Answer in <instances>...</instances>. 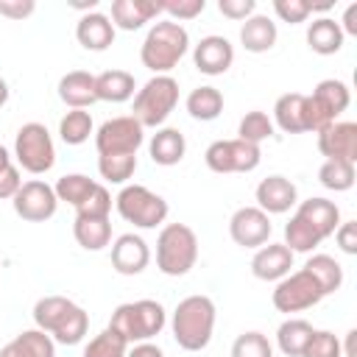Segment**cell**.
<instances>
[{
    "mask_svg": "<svg viewBox=\"0 0 357 357\" xmlns=\"http://www.w3.org/2000/svg\"><path fill=\"white\" fill-rule=\"evenodd\" d=\"M340 31H343V36H346V33L357 36V3H351V6L346 8L343 22H340Z\"/></svg>",
    "mask_w": 357,
    "mask_h": 357,
    "instance_id": "cell-52",
    "label": "cell"
},
{
    "mask_svg": "<svg viewBox=\"0 0 357 357\" xmlns=\"http://www.w3.org/2000/svg\"><path fill=\"white\" fill-rule=\"evenodd\" d=\"M126 357H165V351L159 346H153V343L145 340V343H137L134 349H128Z\"/></svg>",
    "mask_w": 357,
    "mask_h": 357,
    "instance_id": "cell-51",
    "label": "cell"
},
{
    "mask_svg": "<svg viewBox=\"0 0 357 357\" xmlns=\"http://www.w3.org/2000/svg\"><path fill=\"white\" fill-rule=\"evenodd\" d=\"M162 14V3L156 0H114L112 3V25L120 31H139L145 22Z\"/></svg>",
    "mask_w": 357,
    "mask_h": 357,
    "instance_id": "cell-19",
    "label": "cell"
},
{
    "mask_svg": "<svg viewBox=\"0 0 357 357\" xmlns=\"http://www.w3.org/2000/svg\"><path fill=\"white\" fill-rule=\"evenodd\" d=\"M318 151L326 159H343L357 162V123L351 120H335L324 131H318Z\"/></svg>",
    "mask_w": 357,
    "mask_h": 357,
    "instance_id": "cell-14",
    "label": "cell"
},
{
    "mask_svg": "<svg viewBox=\"0 0 357 357\" xmlns=\"http://www.w3.org/2000/svg\"><path fill=\"white\" fill-rule=\"evenodd\" d=\"M187 47H190L187 28L181 22H173V20H159L148 31V36L139 47V59L151 73L167 75L184 59Z\"/></svg>",
    "mask_w": 357,
    "mask_h": 357,
    "instance_id": "cell-2",
    "label": "cell"
},
{
    "mask_svg": "<svg viewBox=\"0 0 357 357\" xmlns=\"http://www.w3.org/2000/svg\"><path fill=\"white\" fill-rule=\"evenodd\" d=\"M0 357H56V343L42 329H25L0 349Z\"/></svg>",
    "mask_w": 357,
    "mask_h": 357,
    "instance_id": "cell-24",
    "label": "cell"
},
{
    "mask_svg": "<svg viewBox=\"0 0 357 357\" xmlns=\"http://www.w3.org/2000/svg\"><path fill=\"white\" fill-rule=\"evenodd\" d=\"M204 159L212 173H251L259 165L262 151L259 145L243 139H215L206 148Z\"/></svg>",
    "mask_w": 357,
    "mask_h": 357,
    "instance_id": "cell-9",
    "label": "cell"
},
{
    "mask_svg": "<svg viewBox=\"0 0 357 357\" xmlns=\"http://www.w3.org/2000/svg\"><path fill=\"white\" fill-rule=\"evenodd\" d=\"M276 22L268 14H251L240 28V42L248 53H265L276 45Z\"/></svg>",
    "mask_w": 357,
    "mask_h": 357,
    "instance_id": "cell-25",
    "label": "cell"
},
{
    "mask_svg": "<svg viewBox=\"0 0 357 357\" xmlns=\"http://www.w3.org/2000/svg\"><path fill=\"white\" fill-rule=\"evenodd\" d=\"M298 190L284 176H268L257 184V206L265 215H284L290 206H296Z\"/></svg>",
    "mask_w": 357,
    "mask_h": 357,
    "instance_id": "cell-17",
    "label": "cell"
},
{
    "mask_svg": "<svg viewBox=\"0 0 357 357\" xmlns=\"http://www.w3.org/2000/svg\"><path fill=\"white\" fill-rule=\"evenodd\" d=\"M187 112L195 120H215L223 112V95L215 86H198L187 95Z\"/></svg>",
    "mask_w": 357,
    "mask_h": 357,
    "instance_id": "cell-33",
    "label": "cell"
},
{
    "mask_svg": "<svg viewBox=\"0 0 357 357\" xmlns=\"http://www.w3.org/2000/svg\"><path fill=\"white\" fill-rule=\"evenodd\" d=\"M271 298H273V307L279 312H287L290 315V312H301V310L315 307L324 298V293L315 284V279L301 268V271L287 273L284 279H279V284H276V290H273Z\"/></svg>",
    "mask_w": 357,
    "mask_h": 357,
    "instance_id": "cell-11",
    "label": "cell"
},
{
    "mask_svg": "<svg viewBox=\"0 0 357 357\" xmlns=\"http://www.w3.org/2000/svg\"><path fill=\"white\" fill-rule=\"evenodd\" d=\"M284 245L296 254H310L312 248H318L321 245V234L307 223V220H301L298 215H293L290 220H287V226H284Z\"/></svg>",
    "mask_w": 357,
    "mask_h": 357,
    "instance_id": "cell-36",
    "label": "cell"
},
{
    "mask_svg": "<svg viewBox=\"0 0 357 357\" xmlns=\"http://www.w3.org/2000/svg\"><path fill=\"white\" fill-rule=\"evenodd\" d=\"M307 45L312 53L318 56H332L343 47V31L340 22H335L332 17H318L310 22L307 28Z\"/></svg>",
    "mask_w": 357,
    "mask_h": 357,
    "instance_id": "cell-27",
    "label": "cell"
},
{
    "mask_svg": "<svg viewBox=\"0 0 357 357\" xmlns=\"http://www.w3.org/2000/svg\"><path fill=\"white\" fill-rule=\"evenodd\" d=\"M6 100H8V84L0 78V109L6 106Z\"/></svg>",
    "mask_w": 357,
    "mask_h": 357,
    "instance_id": "cell-55",
    "label": "cell"
},
{
    "mask_svg": "<svg viewBox=\"0 0 357 357\" xmlns=\"http://www.w3.org/2000/svg\"><path fill=\"white\" fill-rule=\"evenodd\" d=\"M36 11L33 0H0V14L8 20H25Z\"/></svg>",
    "mask_w": 357,
    "mask_h": 357,
    "instance_id": "cell-49",
    "label": "cell"
},
{
    "mask_svg": "<svg viewBox=\"0 0 357 357\" xmlns=\"http://www.w3.org/2000/svg\"><path fill=\"white\" fill-rule=\"evenodd\" d=\"M234 61V47L226 36H204L192 50V64L204 75H223Z\"/></svg>",
    "mask_w": 357,
    "mask_h": 357,
    "instance_id": "cell-15",
    "label": "cell"
},
{
    "mask_svg": "<svg viewBox=\"0 0 357 357\" xmlns=\"http://www.w3.org/2000/svg\"><path fill=\"white\" fill-rule=\"evenodd\" d=\"M142 131H145V128H142L131 114L106 120V123L98 128V134H95L98 156H112V153H134V156H137V151H139V145H142V139H145Z\"/></svg>",
    "mask_w": 357,
    "mask_h": 357,
    "instance_id": "cell-10",
    "label": "cell"
},
{
    "mask_svg": "<svg viewBox=\"0 0 357 357\" xmlns=\"http://www.w3.org/2000/svg\"><path fill=\"white\" fill-rule=\"evenodd\" d=\"M268 137H273V120L265 112H248L237 126V139H243V142L259 145Z\"/></svg>",
    "mask_w": 357,
    "mask_h": 357,
    "instance_id": "cell-41",
    "label": "cell"
},
{
    "mask_svg": "<svg viewBox=\"0 0 357 357\" xmlns=\"http://www.w3.org/2000/svg\"><path fill=\"white\" fill-rule=\"evenodd\" d=\"M75 212H78V218H109V212H112V192L103 184H95L89 198Z\"/></svg>",
    "mask_w": 357,
    "mask_h": 357,
    "instance_id": "cell-44",
    "label": "cell"
},
{
    "mask_svg": "<svg viewBox=\"0 0 357 357\" xmlns=\"http://www.w3.org/2000/svg\"><path fill=\"white\" fill-rule=\"evenodd\" d=\"M126 351H128L126 337L106 326L103 332H98V335L86 343L84 357H126Z\"/></svg>",
    "mask_w": 357,
    "mask_h": 357,
    "instance_id": "cell-40",
    "label": "cell"
},
{
    "mask_svg": "<svg viewBox=\"0 0 357 357\" xmlns=\"http://www.w3.org/2000/svg\"><path fill=\"white\" fill-rule=\"evenodd\" d=\"M312 324L310 321H304V318H287L279 329H276V343H279V349H282V354H287V357H301V351H304V346H307V340L312 337Z\"/></svg>",
    "mask_w": 357,
    "mask_h": 357,
    "instance_id": "cell-32",
    "label": "cell"
},
{
    "mask_svg": "<svg viewBox=\"0 0 357 357\" xmlns=\"http://www.w3.org/2000/svg\"><path fill=\"white\" fill-rule=\"evenodd\" d=\"M95 184L98 181H92L89 176H84V173H67V176H61L59 181H56V198L59 201H64V204H73L75 209L89 198V192L95 190Z\"/></svg>",
    "mask_w": 357,
    "mask_h": 357,
    "instance_id": "cell-35",
    "label": "cell"
},
{
    "mask_svg": "<svg viewBox=\"0 0 357 357\" xmlns=\"http://www.w3.org/2000/svg\"><path fill=\"white\" fill-rule=\"evenodd\" d=\"M273 120L284 134H301L307 131V95L287 92L273 106Z\"/></svg>",
    "mask_w": 357,
    "mask_h": 357,
    "instance_id": "cell-26",
    "label": "cell"
},
{
    "mask_svg": "<svg viewBox=\"0 0 357 357\" xmlns=\"http://www.w3.org/2000/svg\"><path fill=\"white\" fill-rule=\"evenodd\" d=\"M301 357H343L337 335H332L329 329H315L312 337L307 340Z\"/></svg>",
    "mask_w": 357,
    "mask_h": 357,
    "instance_id": "cell-43",
    "label": "cell"
},
{
    "mask_svg": "<svg viewBox=\"0 0 357 357\" xmlns=\"http://www.w3.org/2000/svg\"><path fill=\"white\" fill-rule=\"evenodd\" d=\"M354 162H343V159H326L318 167V181L332 190V192H346L354 187Z\"/></svg>",
    "mask_w": 357,
    "mask_h": 357,
    "instance_id": "cell-34",
    "label": "cell"
},
{
    "mask_svg": "<svg viewBox=\"0 0 357 357\" xmlns=\"http://www.w3.org/2000/svg\"><path fill=\"white\" fill-rule=\"evenodd\" d=\"M98 170L109 184H126L134 170H137V156L134 153H112V156H98Z\"/></svg>",
    "mask_w": 357,
    "mask_h": 357,
    "instance_id": "cell-39",
    "label": "cell"
},
{
    "mask_svg": "<svg viewBox=\"0 0 357 357\" xmlns=\"http://www.w3.org/2000/svg\"><path fill=\"white\" fill-rule=\"evenodd\" d=\"M148 153H151V159H153L156 165L173 167V165H178V162L184 159V153H187V139H184V134H181L178 128H159V131L151 137V142H148Z\"/></svg>",
    "mask_w": 357,
    "mask_h": 357,
    "instance_id": "cell-23",
    "label": "cell"
},
{
    "mask_svg": "<svg viewBox=\"0 0 357 357\" xmlns=\"http://www.w3.org/2000/svg\"><path fill=\"white\" fill-rule=\"evenodd\" d=\"M231 357H273V346L262 332H243L231 343Z\"/></svg>",
    "mask_w": 357,
    "mask_h": 357,
    "instance_id": "cell-42",
    "label": "cell"
},
{
    "mask_svg": "<svg viewBox=\"0 0 357 357\" xmlns=\"http://www.w3.org/2000/svg\"><path fill=\"white\" fill-rule=\"evenodd\" d=\"M293 268V251L284 243H268L259 245L251 259V273L262 282H279Z\"/></svg>",
    "mask_w": 357,
    "mask_h": 357,
    "instance_id": "cell-18",
    "label": "cell"
},
{
    "mask_svg": "<svg viewBox=\"0 0 357 357\" xmlns=\"http://www.w3.org/2000/svg\"><path fill=\"white\" fill-rule=\"evenodd\" d=\"M8 165H11V156H8V151L0 145V170H6Z\"/></svg>",
    "mask_w": 357,
    "mask_h": 357,
    "instance_id": "cell-54",
    "label": "cell"
},
{
    "mask_svg": "<svg viewBox=\"0 0 357 357\" xmlns=\"http://www.w3.org/2000/svg\"><path fill=\"white\" fill-rule=\"evenodd\" d=\"M273 11L282 22H290V25H298L312 14L307 0H273Z\"/></svg>",
    "mask_w": 357,
    "mask_h": 357,
    "instance_id": "cell-46",
    "label": "cell"
},
{
    "mask_svg": "<svg viewBox=\"0 0 357 357\" xmlns=\"http://www.w3.org/2000/svg\"><path fill=\"white\" fill-rule=\"evenodd\" d=\"M178 103V81L170 75H153L134 98V120L142 128L162 126Z\"/></svg>",
    "mask_w": 357,
    "mask_h": 357,
    "instance_id": "cell-5",
    "label": "cell"
},
{
    "mask_svg": "<svg viewBox=\"0 0 357 357\" xmlns=\"http://www.w3.org/2000/svg\"><path fill=\"white\" fill-rule=\"evenodd\" d=\"M198 259V237L187 223H167L156 237V268L165 276H184Z\"/></svg>",
    "mask_w": 357,
    "mask_h": 357,
    "instance_id": "cell-4",
    "label": "cell"
},
{
    "mask_svg": "<svg viewBox=\"0 0 357 357\" xmlns=\"http://www.w3.org/2000/svg\"><path fill=\"white\" fill-rule=\"evenodd\" d=\"M20 187H22V178H20V167L8 165L6 170H0V201H6V198H14Z\"/></svg>",
    "mask_w": 357,
    "mask_h": 357,
    "instance_id": "cell-50",
    "label": "cell"
},
{
    "mask_svg": "<svg viewBox=\"0 0 357 357\" xmlns=\"http://www.w3.org/2000/svg\"><path fill=\"white\" fill-rule=\"evenodd\" d=\"M73 234L81 248L86 251H100L112 243V223L109 218H78L73 223Z\"/></svg>",
    "mask_w": 357,
    "mask_h": 357,
    "instance_id": "cell-29",
    "label": "cell"
},
{
    "mask_svg": "<svg viewBox=\"0 0 357 357\" xmlns=\"http://www.w3.org/2000/svg\"><path fill=\"white\" fill-rule=\"evenodd\" d=\"M14 156L22 170L42 176L56 165L53 137L42 123H25L14 137Z\"/></svg>",
    "mask_w": 357,
    "mask_h": 357,
    "instance_id": "cell-8",
    "label": "cell"
},
{
    "mask_svg": "<svg viewBox=\"0 0 357 357\" xmlns=\"http://www.w3.org/2000/svg\"><path fill=\"white\" fill-rule=\"evenodd\" d=\"M335 240L343 254H357V220H343L335 229Z\"/></svg>",
    "mask_w": 357,
    "mask_h": 357,
    "instance_id": "cell-48",
    "label": "cell"
},
{
    "mask_svg": "<svg viewBox=\"0 0 357 357\" xmlns=\"http://www.w3.org/2000/svg\"><path fill=\"white\" fill-rule=\"evenodd\" d=\"M114 206H117L120 218L134 223L137 229H156L167 218V201L142 184H126L117 192Z\"/></svg>",
    "mask_w": 357,
    "mask_h": 357,
    "instance_id": "cell-6",
    "label": "cell"
},
{
    "mask_svg": "<svg viewBox=\"0 0 357 357\" xmlns=\"http://www.w3.org/2000/svg\"><path fill=\"white\" fill-rule=\"evenodd\" d=\"M296 215H298L301 220H307V223L321 234V240L332 237L335 229L340 226V209H337V204H332L329 198H318V195H315V198H307V201L298 204Z\"/></svg>",
    "mask_w": 357,
    "mask_h": 357,
    "instance_id": "cell-21",
    "label": "cell"
},
{
    "mask_svg": "<svg viewBox=\"0 0 357 357\" xmlns=\"http://www.w3.org/2000/svg\"><path fill=\"white\" fill-rule=\"evenodd\" d=\"M11 204H14V212L22 220L42 223V220H50L56 215L59 198H56V190L47 181L31 178V181H22V187L17 190V195L11 198Z\"/></svg>",
    "mask_w": 357,
    "mask_h": 357,
    "instance_id": "cell-12",
    "label": "cell"
},
{
    "mask_svg": "<svg viewBox=\"0 0 357 357\" xmlns=\"http://www.w3.org/2000/svg\"><path fill=\"white\" fill-rule=\"evenodd\" d=\"M134 75L126 70H106L95 75V98L106 103H126L134 98Z\"/></svg>",
    "mask_w": 357,
    "mask_h": 357,
    "instance_id": "cell-28",
    "label": "cell"
},
{
    "mask_svg": "<svg viewBox=\"0 0 357 357\" xmlns=\"http://www.w3.org/2000/svg\"><path fill=\"white\" fill-rule=\"evenodd\" d=\"M73 307H75V301H70L64 296H45V298H39L33 304V324H36V329L53 335L56 326L70 315Z\"/></svg>",
    "mask_w": 357,
    "mask_h": 357,
    "instance_id": "cell-31",
    "label": "cell"
},
{
    "mask_svg": "<svg viewBox=\"0 0 357 357\" xmlns=\"http://www.w3.org/2000/svg\"><path fill=\"white\" fill-rule=\"evenodd\" d=\"M89 134H92V114L86 109H70L59 120V137L67 145H81L89 139Z\"/></svg>",
    "mask_w": 357,
    "mask_h": 357,
    "instance_id": "cell-37",
    "label": "cell"
},
{
    "mask_svg": "<svg viewBox=\"0 0 357 357\" xmlns=\"http://www.w3.org/2000/svg\"><path fill=\"white\" fill-rule=\"evenodd\" d=\"M151 262V248L139 234H120L112 243V268L123 276H137L148 268Z\"/></svg>",
    "mask_w": 357,
    "mask_h": 357,
    "instance_id": "cell-16",
    "label": "cell"
},
{
    "mask_svg": "<svg viewBox=\"0 0 357 357\" xmlns=\"http://www.w3.org/2000/svg\"><path fill=\"white\" fill-rule=\"evenodd\" d=\"M86 329H89V315H86V310H84V307H78V304H75V307L70 310V315L56 326V332H53L50 337H53V343L75 346V343H81V340H84Z\"/></svg>",
    "mask_w": 357,
    "mask_h": 357,
    "instance_id": "cell-38",
    "label": "cell"
},
{
    "mask_svg": "<svg viewBox=\"0 0 357 357\" xmlns=\"http://www.w3.org/2000/svg\"><path fill=\"white\" fill-rule=\"evenodd\" d=\"M204 8H206V0H167V3H162V11H165L167 20H173V22L195 20Z\"/></svg>",
    "mask_w": 357,
    "mask_h": 357,
    "instance_id": "cell-45",
    "label": "cell"
},
{
    "mask_svg": "<svg viewBox=\"0 0 357 357\" xmlns=\"http://www.w3.org/2000/svg\"><path fill=\"white\" fill-rule=\"evenodd\" d=\"M354 340H357V329H349V332H346V346H340L343 357H357V351H354Z\"/></svg>",
    "mask_w": 357,
    "mask_h": 357,
    "instance_id": "cell-53",
    "label": "cell"
},
{
    "mask_svg": "<svg viewBox=\"0 0 357 357\" xmlns=\"http://www.w3.org/2000/svg\"><path fill=\"white\" fill-rule=\"evenodd\" d=\"M165 307L153 298H139V301H128L120 304L112 318H109V329H114L117 335L126 337V343H145L151 337H156L165 329Z\"/></svg>",
    "mask_w": 357,
    "mask_h": 357,
    "instance_id": "cell-3",
    "label": "cell"
},
{
    "mask_svg": "<svg viewBox=\"0 0 357 357\" xmlns=\"http://www.w3.org/2000/svg\"><path fill=\"white\" fill-rule=\"evenodd\" d=\"M271 218L259 206H240L229 220V234L243 248H259L271 240Z\"/></svg>",
    "mask_w": 357,
    "mask_h": 357,
    "instance_id": "cell-13",
    "label": "cell"
},
{
    "mask_svg": "<svg viewBox=\"0 0 357 357\" xmlns=\"http://www.w3.org/2000/svg\"><path fill=\"white\" fill-rule=\"evenodd\" d=\"M257 8V0H218V11L229 20H248Z\"/></svg>",
    "mask_w": 357,
    "mask_h": 357,
    "instance_id": "cell-47",
    "label": "cell"
},
{
    "mask_svg": "<svg viewBox=\"0 0 357 357\" xmlns=\"http://www.w3.org/2000/svg\"><path fill=\"white\" fill-rule=\"evenodd\" d=\"M75 39H78L81 47L100 53V50H106V47L114 42V25H112V20H109L106 14L89 11V14H84V17L78 20V25H75Z\"/></svg>",
    "mask_w": 357,
    "mask_h": 357,
    "instance_id": "cell-20",
    "label": "cell"
},
{
    "mask_svg": "<svg viewBox=\"0 0 357 357\" xmlns=\"http://www.w3.org/2000/svg\"><path fill=\"white\" fill-rule=\"evenodd\" d=\"M349 103H351V92L343 81L337 78L318 81L312 95H307V131L315 134L324 131L349 109Z\"/></svg>",
    "mask_w": 357,
    "mask_h": 357,
    "instance_id": "cell-7",
    "label": "cell"
},
{
    "mask_svg": "<svg viewBox=\"0 0 357 357\" xmlns=\"http://www.w3.org/2000/svg\"><path fill=\"white\" fill-rule=\"evenodd\" d=\"M215 332V301L209 296H187L173 310V337L184 351H201Z\"/></svg>",
    "mask_w": 357,
    "mask_h": 357,
    "instance_id": "cell-1",
    "label": "cell"
},
{
    "mask_svg": "<svg viewBox=\"0 0 357 357\" xmlns=\"http://www.w3.org/2000/svg\"><path fill=\"white\" fill-rule=\"evenodd\" d=\"M304 271L315 279V284L321 287L324 296L340 290V284H343V268H340V262L332 259L329 254H312V257L307 259Z\"/></svg>",
    "mask_w": 357,
    "mask_h": 357,
    "instance_id": "cell-30",
    "label": "cell"
},
{
    "mask_svg": "<svg viewBox=\"0 0 357 357\" xmlns=\"http://www.w3.org/2000/svg\"><path fill=\"white\" fill-rule=\"evenodd\" d=\"M59 98L70 106V109H86L92 106L95 98V75L86 70H73L67 75H61L59 81Z\"/></svg>",
    "mask_w": 357,
    "mask_h": 357,
    "instance_id": "cell-22",
    "label": "cell"
}]
</instances>
